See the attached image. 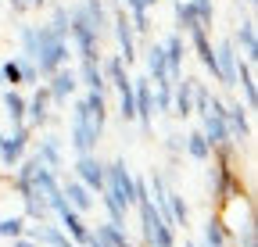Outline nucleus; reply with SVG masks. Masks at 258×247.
Wrapping results in <instances>:
<instances>
[{
    "mask_svg": "<svg viewBox=\"0 0 258 247\" xmlns=\"http://www.w3.org/2000/svg\"><path fill=\"white\" fill-rule=\"evenodd\" d=\"M22 57H29L36 65L40 79H47L61 65H69V40L57 36L50 25H25L22 29Z\"/></svg>",
    "mask_w": 258,
    "mask_h": 247,
    "instance_id": "nucleus-1",
    "label": "nucleus"
},
{
    "mask_svg": "<svg viewBox=\"0 0 258 247\" xmlns=\"http://www.w3.org/2000/svg\"><path fill=\"white\" fill-rule=\"evenodd\" d=\"M69 40L76 43L83 61H101V33L93 29V22L86 18V11L79 4L69 8Z\"/></svg>",
    "mask_w": 258,
    "mask_h": 247,
    "instance_id": "nucleus-2",
    "label": "nucleus"
},
{
    "mask_svg": "<svg viewBox=\"0 0 258 247\" xmlns=\"http://www.w3.org/2000/svg\"><path fill=\"white\" fill-rule=\"evenodd\" d=\"M133 172L125 169L122 158H115L111 165H104V190L122 204V208H133Z\"/></svg>",
    "mask_w": 258,
    "mask_h": 247,
    "instance_id": "nucleus-3",
    "label": "nucleus"
},
{
    "mask_svg": "<svg viewBox=\"0 0 258 247\" xmlns=\"http://www.w3.org/2000/svg\"><path fill=\"white\" fill-rule=\"evenodd\" d=\"M29 136H32V129L25 122L22 126H11V133H0V165L15 169L25 158V150H29Z\"/></svg>",
    "mask_w": 258,
    "mask_h": 247,
    "instance_id": "nucleus-4",
    "label": "nucleus"
},
{
    "mask_svg": "<svg viewBox=\"0 0 258 247\" xmlns=\"http://www.w3.org/2000/svg\"><path fill=\"white\" fill-rule=\"evenodd\" d=\"M72 147H76V154H93L97 150V143H101V133L93 129V122H90V115H86V108H83V101L76 104V111H72V140H69Z\"/></svg>",
    "mask_w": 258,
    "mask_h": 247,
    "instance_id": "nucleus-5",
    "label": "nucleus"
},
{
    "mask_svg": "<svg viewBox=\"0 0 258 247\" xmlns=\"http://www.w3.org/2000/svg\"><path fill=\"white\" fill-rule=\"evenodd\" d=\"M54 211H57V219H61V229L69 233V240H72L76 247H79V243L86 247V240H90V233H93V229L86 226V219H83V211H76V208H72L69 201H61V204H57Z\"/></svg>",
    "mask_w": 258,
    "mask_h": 247,
    "instance_id": "nucleus-6",
    "label": "nucleus"
},
{
    "mask_svg": "<svg viewBox=\"0 0 258 247\" xmlns=\"http://www.w3.org/2000/svg\"><path fill=\"white\" fill-rule=\"evenodd\" d=\"M76 179L83 183V187H90L93 194L104 190V161L93 154H76Z\"/></svg>",
    "mask_w": 258,
    "mask_h": 247,
    "instance_id": "nucleus-7",
    "label": "nucleus"
},
{
    "mask_svg": "<svg viewBox=\"0 0 258 247\" xmlns=\"http://www.w3.org/2000/svg\"><path fill=\"white\" fill-rule=\"evenodd\" d=\"M111 29H115V40L122 47V61H125V65H133V61H137V29H133V22H129L125 8H115Z\"/></svg>",
    "mask_w": 258,
    "mask_h": 247,
    "instance_id": "nucleus-8",
    "label": "nucleus"
},
{
    "mask_svg": "<svg viewBox=\"0 0 258 247\" xmlns=\"http://www.w3.org/2000/svg\"><path fill=\"white\" fill-rule=\"evenodd\" d=\"M226 126H230V140L240 147L251 140V108L233 101V104H226Z\"/></svg>",
    "mask_w": 258,
    "mask_h": 247,
    "instance_id": "nucleus-9",
    "label": "nucleus"
},
{
    "mask_svg": "<svg viewBox=\"0 0 258 247\" xmlns=\"http://www.w3.org/2000/svg\"><path fill=\"white\" fill-rule=\"evenodd\" d=\"M133 104H137V122L144 129L154 126V83L151 79H133Z\"/></svg>",
    "mask_w": 258,
    "mask_h": 247,
    "instance_id": "nucleus-10",
    "label": "nucleus"
},
{
    "mask_svg": "<svg viewBox=\"0 0 258 247\" xmlns=\"http://www.w3.org/2000/svg\"><path fill=\"white\" fill-rule=\"evenodd\" d=\"M50 122V90H47V83L32 94L29 101H25V126L29 129H43Z\"/></svg>",
    "mask_w": 258,
    "mask_h": 247,
    "instance_id": "nucleus-11",
    "label": "nucleus"
},
{
    "mask_svg": "<svg viewBox=\"0 0 258 247\" xmlns=\"http://www.w3.org/2000/svg\"><path fill=\"white\" fill-rule=\"evenodd\" d=\"M237 57H240V50L233 47V40L215 43V65H219V83L222 86H237Z\"/></svg>",
    "mask_w": 258,
    "mask_h": 247,
    "instance_id": "nucleus-12",
    "label": "nucleus"
},
{
    "mask_svg": "<svg viewBox=\"0 0 258 247\" xmlns=\"http://www.w3.org/2000/svg\"><path fill=\"white\" fill-rule=\"evenodd\" d=\"M190 43H194V54H198V61L205 65V72H212V79L219 83V65H215V47H212V36H208V29L198 25V29H190Z\"/></svg>",
    "mask_w": 258,
    "mask_h": 247,
    "instance_id": "nucleus-13",
    "label": "nucleus"
},
{
    "mask_svg": "<svg viewBox=\"0 0 258 247\" xmlns=\"http://www.w3.org/2000/svg\"><path fill=\"white\" fill-rule=\"evenodd\" d=\"M47 90H50V101H57V104H64L69 97H76V90H79V75L72 72V68H57L54 75H47Z\"/></svg>",
    "mask_w": 258,
    "mask_h": 247,
    "instance_id": "nucleus-14",
    "label": "nucleus"
},
{
    "mask_svg": "<svg viewBox=\"0 0 258 247\" xmlns=\"http://www.w3.org/2000/svg\"><path fill=\"white\" fill-rule=\"evenodd\" d=\"M172 115H179V118L194 115V79L190 75L172 79Z\"/></svg>",
    "mask_w": 258,
    "mask_h": 247,
    "instance_id": "nucleus-15",
    "label": "nucleus"
},
{
    "mask_svg": "<svg viewBox=\"0 0 258 247\" xmlns=\"http://www.w3.org/2000/svg\"><path fill=\"white\" fill-rule=\"evenodd\" d=\"M233 47L240 50V57H247L251 65H258V33H254V22L244 18L233 33Z\"/></svg>",
    "mask_w": 258,
    "mask_h": 247,
    "instance_id": "nucleus-16",
    "label": "nucleus"
},
{
    "mask_svg": "<svg viewBox=\"0 0 258 247\" xmlns=\"http://www.w3.org/2000/svg\"><path fill=\"white\" fill-rule=\"evenodd\" d=\"M144 65H147V79L151 83H169V61H165L161 43H151L144 50Z\"/></svg>",
    "mask_w": 258,
    "mask_h": 247,
    "instance_id": "nucleus-17",
    "label": "nucleus"
},
{
    "mask_svg": "<svg viewBox=\"0 0 258 247\" xmlns=\"http://www.w3.org/2000/svg\"><path fill=\"white\" fill-rule=\"evenodd\" d=\"M237 86L244 90V104L254 111L258 108V86H254V65L247 57H237Z\"/></svg>",
    "mask_w": 258,
    "mask_h": 247,
    "instance_id": "nucleus-18",
    "label": "nucleus"
},
{
    "mask_svg": "<svg viewBox=\"0 0 258 247\" xmlns=\"http://www.w3.org/2000/svg\"><path fill=\"white\" fill-rule=\"evenodd\" d=\"M61 194H64V201H69L76 211H83V215L93 208V190L83 187L79 179H64V183H61Z\"/></svg>",
    "mask_w": 258,
    "mask_h": 247,
    "instance_id": "nucleus-19",
    "label": "nucleus"
},
{
    "mask_svg": "<svg viewBox=\"0 0 258 247\" xmlns=\"http://www.w3.org/2000/svg\"><path fill=\"white\" fill-rule=\"evenodd\" d=\"M230 226L222 222V211H215V215H208V222H205V240H201V247H230Z\"/></svg>",
    "mask_w": 258,
    "mask_h": 247,
    "instance_id": "nucleus-20",
    "label": "nucleus"
},
{
    "mask_svg": "<svg viewBox=\"0 0 258 247\" xmlns=\"http://www.w3.org/2000/svg\"><path fill=\"white\" fill-rule=\"evenodd\" d=\"M36 158H40L54 176H61V165H64V158H61V140H57V136H43L40 147H36Z\"/></svg>",
    "mask_w": 258,
    "mask_h": 247,
    "instance_id": "nucleus-21",
    "label": "nucleus"
},
{
    "mask_svg": "<svg viewBox=\"0 0 258 247\" xmlns=\"http://www.w3.org/2000/svg\"><path fill=\"white\" fill-rule=\"evenodd\" d=\"M161 50H165V61H169V79L183 75V33H172V36H165Z\"/></svg>",
    "mask_w": 258,
    "mask_h": 247,
    "instance_id": "nucleus-22",
    "label": "nucleus"
},
{
    "mask_svg": "<svg viewBox=\"0 0 258 247\" xmlns=\"http://www.w3.org/2000/svg\"><path fill=\"white\" fill-rule=\"evenodd\" d=\"M129 65H125V61H122V54H115V57H108L104 61V79H108V86H115V90H125L129 83H133V79H129V72H125Z\"/></svg>",
    "mask_w": 258,
    "mask_h": 247,
    "instance_id": "nucleus-23",
    "label": "nucleus"
},
{
    "mask_svg": "<svg viewBox=\"0 0 258 247\" xmlns=\"http://www.w3.org/2000/svg\"><path fill=\"white\" fill-rule=\"evenodd\" d=\"M165 211H169V222L179 229H186L190 226V204L183 201V194H176V190H169V197H165Z\"/></svg>",
    "mask_w": 258,
    "mask_h": 247,
    "instance_id": "nucleus-24",
    "label": "nucleus"
},
{
    "mask_svg": "<svg viewBox=\"0 0 258 247\" xmlns=\"http://www.w3.org/2000/svg\"><path fill=\"white\" fill-rule=\"evenodd\" d=\"M4 115H8L11 126H22V122H25V97H22L18 86L4 90Z\"/></svg>",
    "mask_w": 258,
    "mask_h": 247,
    "instance_id": "nucleus-25",
    "label": "nucleus"
},
{
    "mask_svg": "<svg viewBox=\"0 0 258 247\" xmlns=\"http://www.w3.org/2000/svg\"><path fill=\"white\" fill-rule=\"evenodd\" d=\"M79 8L86 11V18L93 22V29H97V33H108V29H111V18H108V8H104V0H79Z\"/></svg>",
    "mask_w": 258,
    "mask_h": 247,
    "instance_id": "nucleus-26",
    "label": "nucleus"
},
{
    "mask_svg": "<svg viewBox=\"0 0 258 247\" xmlns=\"http://www.w3.org/2000/svg\"><path fill=\"white\" fill-rule=\"evenodd\" d=\"M76 75H79V83H83L86 90H108V79H104V72H101V61H83Z\"/></svg>",
    "mask_w": 258,
    "mask_h": 247,
    "instance_id": "nucleus-27",
    "label": "nucleus"
},
{
    "mask_svg": "<svg viewBox=\"0 0 258 247\" xmlns=\"http://www.w3.org/2000/svg\"><path fill=\"white\" fill-rule=\"evenodd\" d=\"M183 150L190 154L194 161H208V158H212V147H208V140H205L201 129H194V133L183 136Z\"/></svg>",
    "mask_w": 258,
    "mask_h": 247,
    "instance_id": "nucleus-28",
    "label": "nucleus"
},
{
    "mask_svg": "<svg viewBox=\"0 0 258 247\" xmlns=\"http://www.w3.org/2000/svg\"><path fill=\"white\" fill-rule=\"evenodd\" d=\"M93 233L101 236V240H104L108 247H137L133 240L125 236V226H115V222H101V226H97Z\"/></svg>",
    "mask_w": 258,
    "mask_h": 247,
    "instance_id": "nucleus-29",
    "label": "nucleus"
},
{
    "mask_svg": "<svg viewBox=\"0 0 258 247\" xmlns=\"http://www.w3.org/2000/svg\"><path fill=\"white\" fill-rule=\"evenodd\" d=\"M198 25H201V18L194 11V4L190 0H176V29L179 33H190V29H198Z\"/></svg>",
    "mask_w": 258,
    "mask_h": 247,
    "instance_id": "nucleus-30",
    "label": "nucleus"
},
{
    "mask_svg": "<svg viewBox=\"0 0 258 247\" xmlns=\"http://www.w3.org/2000/svg\"><path fill=\"white\" fill-rule=\"evenodd\" d=\"M237 243L240 247H258V222H254V204L251 201H247V219H244V226L237 233Z\"/></svg>",
    "mask_w": 258,
    "mask_h": 247,
    "instance_id": "nucleus-31",
    "label": "nucleus"
},
{
    "mask_svg": "<svg viewBox=\"0 0 258 247\" xmlns=\"http://www.w3.org/2000/svg\"><path fill=\"white\" fill-rule=\"evenodd\" d=\"M25 215H8V219H0V236L4 240H18V236H25Z\"/></svg>",
    "mask_w": 258,
    "mask_h": 247,
    "instance_id": "nucleus-32",
    "label": "nucleus"
},
{
    "mask_svg": "<svg viewBox=\"0 0 258 247\" xmlns=\"http://www.w3.org/2000/svg\"><path fill=\"white\" fill-rule=\"evenodd\" d=\"M118 118L125 122H137V104H133V83H129L125 90H118Z\"/></svg>",
    "mask_w": 258,
    "mask_h": 247,
    "instance_id": "nucleus-33",
    "label": "nucleus"
},
{
    "mask_svg": "<svg viewBox=\"0 0 258 247\" xmlns=\"http://www.w3.org/2000/svg\"><path fill=\"white\" fill-rule=\"evenodd\" d=\"M101 204H104V211H108V222H115V226H125V211L129 208H122L108 190H101Z\"/></svg>",
    "mask_w": 258,
    "mask_h": 247,
    "instance_id": "nucleus-34",
    "label": "nucleus"
},
{
    "mask_svg": "<svg viewBox=\"0 0 258 247\" xmlns=\"http://www.w3.org/2000/svg\"><path fill=\"white\" fill-rule=\"evenodd\" d=\"M0 86H22V61H4L0 65Z\"/></svg>",
    "mask_w": 258,
    "mask_h": 247,
    "instance_id": "nucleus-35",
    "label": "nucleus"
},
{
    "mask_svg": "<svg viewBox=\"0 0 258 247\" xmlns=\"http://www.w3.org/2000/svg\"><path fill=\"white\" fill-rule=\"evenodd\" d=\"M208 101H212V90H208V86H201L198 79H194V115H198V118L208 111Z\"/></svg>",
    "mask_w": 258,
    "mask_h": 247,
    "instance_id": "nucleus-36",
    "label": "nucleus"
},
{
    "mask_svg": "<svg viewBox=\"0 0 258 247\" xmlns=\"http://www.w3.org/2000/svg\"><path fill=\"white\" fill-rule=\"evenodd\" d=\"M190 4H194V11H198L201 25L208 29V25H212V18H215V4H212V0H190Z\"/></svg>",
    "mask_w": 258,
    "mask_h": 247,
    "instance_id": "nucleus-37",
    "label": "nucleus"
},
{
    "mask_svg": "<svg viewBox=\"0 0 258 247\" xmlns=\"http://www.w3.org/2000/svg\"><path fill=\"white\" fill-rule=\"evenodd\" d=\"M18 61H22V86H25V83H36V79H40V72H36V65H32V61H29V57H18Z\"/></svg>",
    "mask_w": 258,
    "mask_h": 247,
    "instance_id": "nucleus-38",
    "label": "nucleus"
},
{
    "mask_svg": "<svg viewBox=\"0 0 258 247\" xmlns=\"http://www.w3.org/2000/svg\"><path fill=\"white\" fill-rule=\"evenodd\" d=\"M8 4H11V11H15V15H25V11H29L25 0H8Z\"/></svg>",
    "mask_w": 258,
    "mask_h": 247,
    "instance_id": "nucleus-39",
    "label": "nucleus"
},
{
    "mask_svg": "<svg viewBox=\"0 0 258 247\" xmlns=\"http://www.w3.org/2000/svg\"><path fill=\"white\" fill-rule=\"evenodd\" d=\"M86 247H108L101 236H97V233H90V240H86Z\"/></svg>",
    "mask_w": 258,
    "mask_h": 247,
    "instance_id": "nucleus-40",
    "label": "nucleus"
},
{
    "mask_svg": "<svg viewBox=\"0 0 258 247\" xmlns=\"http://www.w3.org/2000/svg\"><path fill=\"white\" fill-rule=\"evenodd\" d=\"M11 243H15V247H40V243H32L29 236H18V240H11Z\"/></svg>",
    "mask_w": 258,
    "mask_h": 247,
    "instance_id": "nucleus-41",
    "label": "nucleus"
},
{
    "mask_svg": "<svg viewBox=\"0 0 258 247\" xmlns=\"http://www.w3.org/2000/svg\"><path fill=\"white\" fill-rule=\"evenodd\" d=\"M25 4H29V11H32V8H43L47 0H25Z\"/></svg>",
    "mask_w": 258,
    "mask_h": 247,
    "instance_id": "nucleus-42",
    "label": "nucleus"
},
{
    "mask_svg": "<svg viewBox=\"0 0 258 247\" xmlns=\"http://www.w3.org/2000/svg\"><path fill=\"white\" fill-rule=\"evenodd\" d=\"M237 4H247V8H254V4H258V0H237Z\"/></svg>",
    "mask_w": 258,
    "mask_h": 247,
    "instance_id": "nucleus-43",
    "label": "nucleus"
},
{
    "mask_svg": "<svg viewBox=\"0 0 258 247\" xmlns=\"http://www.w3.org/2000/svg\"><path fill=\"white\" fill-rule=\"evenodd\" d=\"M183 247H201V243H198V240H186V243H183Z\"/></svg>",
    "mask_w": 258,
    "mask_h": 247,
    "instance_id": "nucleus-44",
    "label": "nucleus"
},
{
    "mask_svg": "<svg viewBox=\"0 0 258 247\" xmlns=\"http://www.w3.org/2000/svg\"><path fill=\"white\" fill-rule=\"evenodd\" d=\"M144 4H147V8H154V4H158V0H144Z\"/></svg>",
    "mask_w": 258,
    "mask_h": 247,
    "instance_id": "nucleus-45",
    "label": "nucleus"
},
{
    "mask_svg": "<svg viewBox=\"0 0 258 247\" xmlns=\"http://www.w3.org/2000/svg\"><path fill=\"white\" fill-rule=\"evenodd\" d=\"M8 176H11V172H8ZM8 176H4V172H0V183H8Z\"/></svg>",
    "mask_w": 258,
    "mask_h": 247,
    "instance_id": "nucleus-46",
    "label": "nucleus"
},
{
    "mask_svg": "<svg viewBox=\"0 0 258 247\" xmlns=\"http://www.w3.org/2000/svg\"><path fill=\"white\" fill-rule=\"evenodd\" d=\"M111 4H118V0H111Z\"/></svg>",
    "mask_w": 258,
    "mask_h": 247,
    "instance_id": "nucleus-47",
    "label": "nucleus"
},
{
    "mask_svg": "<svg viewBox=\"0 0 258 247\" xmlns=\"http://www.w3.org/2000/svg\"><path fill=\"white\" fill-rule=\"evenodd\" d=\"M69 247H76V243H69Z\"/></svg>",
    "mask_w": 258,
    "mask_h": 247,
    "instance_id": "nucleus-48",
    "label": "nucleus"
}]
</instances>
